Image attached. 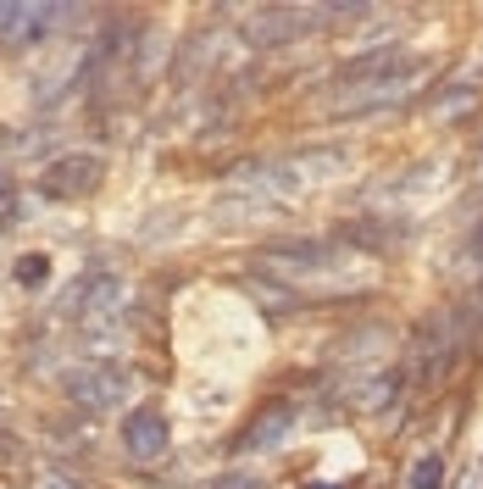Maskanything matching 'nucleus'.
I'll return each instance as SVG.
<instances>
[{
	"instance_id": "nucleus-4",
	"label": "nucleus",
	"mask_w": 483,
	"mask_h": 489,
	"mask_svg": "<svg viewBox=\"0 0 483 489\" xmlns=\"http://www.w3.org/2000/svg\"><path fill=\"white\" fill-rule=\"evenodd\" d=\"M317 6L306 12V6H267V12H256L250 23H245V39L250 45H284V39H295V34H311L317 28Z\"/></svg>"
},
{
	"instance_id": "nucleus-2",
	"label": "nucleus",
	"mask_w": 483,
	"mask_h": 489,
	"mask_svg": "<svg viewBox=\"0 0 483 489\" xmlns=\"http://www.w3.org/2000/svg\"><path fill=\"white\" fill-rule=\"evenodd\" d=\"M344 256L333 245H311V239H284V245H267L261 250V267L272 278H289V284H306V278H322L333 272Z\"/></svg>"
},
{
	"instance_id": "nucleus-1",
	"label": "nucleus",
	"mask_w": 483,
	"mask_h": 489,
	"mask_svg": "<svg viewBox=\"0 0 483 489\" xmlns=\"http://www.w3.org/2000/svg\"><path fill=\"white\" fill-rule=\"evenodd\" d=\"M417 84H423V61H400L394 73H378L367 84H339L322 106H328V117H373L383 106H405Z\"/></svg>"
},
{
	"instance_id": "nucleus-5",
	"label": "nucleus",
	"mask_w": 483,
	"mask_h": 489,
	"mask_svg": "<svg viewBox=\"0 0 483 489\" xmlns=\"http://www.w3.org/2000/svg\"><path fill=\"white\" fill-rule=\"evenodd\" d=\"M167 440H173V423H167L156 406L133 411L128 423H122V445H128V456H133V462H156V456L167 451Z\"/></svg>"
},
{
	"instance_id": "nucleus-14",
	"label": "nucleus",
	"mask_w": 483,
	"mask_h": 489,
	"mask_svg": "<svg viewBox=\"0 0 483 489\" xmlns=\"http://www.w3.org/2000/svg\"><path fill=\"white\" fill-rule=\"evenodd\" d=\"M6 200H12V184H6V173H0V212H6Z\"/></svg>"
},
{
	"instance_id": "nucleus-15",
	"label": "nucleus",
	"mask_w": 483,
	"mask_h": 489,
	"mask_svg": "<svg viewBox=\"0 0 483 489\" xmlns=\"http://www.w3.org/2000/svg\"><path fill=\"white\" fill-rule=\"evenodd\" d=\"M45 489H73V484H61V478H50V484H45Z\"/></svg>"
},
{
	"instance_id": "nucleus-13",
	"label": "nucleus",
	"mask_w": 483,
	"mask_h": 489,
	"mask_svg": "<svg viewBox=\"0 0 483 489\" xmlns=\"http://www.w3.org/2000/svg\"><path fill=\"white\" fill-rule=\"evenodd\" d=\"M0 456H17V440L12 434H0Z\"/></svg>"
},
{
	"instance_id": "nucleus-11",
	"label": "nucleus",
	"mask_w": 483,
	"mask_h": 489,
	"mask_svg": "<svg viewBox=\"0 0 483 489\" xmlns=\"http://www.w3.org/2000/svg\"><path fill=\"white\" fill-rule=\"evenodd\" d=\"M45 272H50L45 256H23V261H17V284H45Z\"/></svg>"
},
{
	"instance_id": "nucleus-8",
	"label": "nucleus",
	"mask_w": 483,
	"mask_h": 489,
	"mask_svg": "<svg viewBox=\"0 0 483 489\" xmlns=\"http://www.w3.org/2000/svg\"><path fill=\"white\" fill-rule=\"evenodd\" d=\"M400 389H405V373H400V367H389V373H373V378L356 389V406H362V411H378V406H389Z\"/></svg>"
},
{
	"instance_id": "nucleus-6",
	"label": "nucleus",
	"mask_w": 483,
	"mask_h": 489,
	"mask_svg": "<svg viewBox=\"0 0 483 489\" xmlns=\"http://www.w3.org/2000/svg\"><path fill=\"white\" fill-rule=\"evenodd\" d=\"M289 429H295V406H289V400H267V406L250 417V429L234 440V451H272Z\"/></svg>"
},
{
	"instance_id": "nucleus-7",
	"label": "nucleus",
	"mask_w": 483,
	"mask_h": 489,
	"mask_svg": "<svg viewBox=\"0 0 483 489\" xmlns=\"http://www.w3.org/2000/svg\"><path fill=\"white\" fill-rule=\"evenodd\" d=\"M95 178H100V162H95V156H61L56 167H45L39 189H45L50 200H67V195H84Z\"/></svg>"
},
{
	"instance_id": "nucleus-12",
	"label": "nucleus",
	"mask_w": 483,
	"mask_h": 489,
	"mask_svg": "<svg viewBox=\"0 0 483 489\" xmlns=\"http://www.w3.org/2000/svg\"><path fill=\"white\" fill-rule=\"evenodd\" d=\"M212 489H267V484H261V478H250V473H223Z\"/></svg>"
},
{
	"instance_id": "nucleus-10",
	"label": "nucleus",
	"mask_w": 483,
	"mask_h": 489,
	"mask_svg": "<svg viewBox=\"0 0 483 489\" xmlns=\"http://www.w3.org/2000/svg\"><path fill=\"white\" fill-rule=\"evenodd\" d=\"M411 489H445V462L439 456H423L417 473H411Z\"/></svg>"
},
{
	"instance_id": "nucleus-3",
	"label": "nucleus",
	"mask_w": 483,
	"mask_h": 489,
	"mask_svg": "<svg viewBox=\"0 0 483 489\" xmlns=\"http://www.w3.org/2000/svg\"><path fill=\"white\" fill-rule=\"evenodd\" d=\"M61 389H67V400H73L79 411H111L128 395V373H117V367H79V373L61 378Z\"/></svg>"
},
{
	"instance_id": "nucleus-9",
	"label": "nucleus",
	"mask_w": 483,
	"mask_h": 489,
	"mask_svg": "<svg viewBox=\"0 0 483 489\" xmlns=\"http://www.w3.org/2000/svg\"><path fill=\"white\" fill-rule=\"evenodd\" d=\"M73 290H79V295H73V312H100V306H111V301H117V278L89 272V278H79Z\"/></svg>"
}]
</instances>
